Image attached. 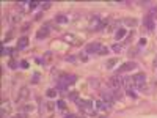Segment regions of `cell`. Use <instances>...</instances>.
Wrapping results in <instances>:
<instances>
[{
	"mask_svg": "<svg viewBox=\"0 0 157 118\" xmlns=\"http://www.w3.org/2000/svg\"><path fill=\"white\" fill-rule=\"evenodd\" d=\"M33 110H35L33 104H24V106L21 107V112H24V113H30V112H33Z\"/></svg>",
	"mask_w": 157,
	"mask_h": 118,
	"instance_id": "5bb4252c",
	"label": "cell"
},
{
	"mask_svg": "<svg viewBox=\"0 0 157 118\" xmlns=\"http://www.w3.org/2000/svg\"><path fill=\"white\" fill-rule=\"evenodd\" d=\"M131 77H132L133 85H135L137 90L145 88V85H146V74H145V72H137V74H133Z\"/></svg>",
	"mask_w": 157,
	"mask_h": 118,
	"instance_id": "3957f363",
	"label": "cell"
},
{
	"mask_svg": "<svg viewBox=\"0 0 157 118\" xmlns=\"http://www.w3.org/2000/svg\"><path fill=\"white\" fill-rule=\"evenodd\" d=\"M63 39H64L68 44H71V46H78V44L82 43L80 39H78L76 35H72V33H66V35L63 36Z\"/></svg>",
	"mask_w": 157,
	"mask_h": 118,
	"instance_id": "8992f818",
	"label": "cell"
},
{
	"mask_svg": "<svg viewBox=\"0 0 157 118\" xmlns=\"http://www.w3.org/2000/svg\"><path fill=\"white\" fill-rule=\"evenodd\" d=\"M27 46H29V38H27V36L19 38V41H17V49H25Z\"/></svg>",
	"mask_w": 157,
	"mask_h": 118,
	"instance_id": "7c38bea8",
	"label": "cell"
},
{
	"mask_svg": "<svg viewBox=\"0 0 157 118\" xmlns=\"http://www.w3.org/2000/svg\"><path fill=\"white\" fill-rule=\"evenodd\" d=\"M55 22H57V24H68L69 17H66L64 14H58V16H55Z\"/></svg>",
	"mask_w": 157,
	"mask_h": 118,
	"instance_id": "4fadbf2b",
	"label": "cell"
},
{
	"mask_svg": "<svg viewBox=\"0 0 157 118\" xmlns=\"http://www.w3.org/2000/svg\"><path fill=\"white\" fill-rule=\"evenodd\" d=\"M49 33H50V25H49V24H46V25H43V27H41V29L38 30V33H36V38H38V39L47 38Z\"/></svg>",
	"mask_w": 157,
	"mask_h": 118,
	"instance_id": "9c48e42d",
	"label": "cell"
},
{
	"mask_svg": "<svg viewBox=\"0 0 157 118\" xmlns=\"http://www.w3.org/2000/svg\"><path fill=\"white\" fill-rule=\"evenodd\" d=\"M133 68H137V63H135V62H126V63H123V65L118 68V74H123V72L132 71Z\"/></svg>",
	"mask_w": 157,
	"mask_h": 118,
	"instance_id": "5b68a950",
	"label": "cell"
},
{
	"mask_svg": "<svg viewBox=\"0 0 157 118\" xmlns=\"http://www.w3.org/2000/svg\"><path fill=\"white\" fill-rule=\"evenodd\" d=\"M116 63H118V58H110V60H107V63H105V68H107V69H112Z\"/></svg>",
	"mask_w": 157,
	"mask_h": 118,
	"instance_id": "e0dca14e",
	"label": "cell"
},
{
	"mask_svg": "<svg viewBox=\"0 0 157 118\" xmlns=\"http://www.w3.org/2000/svg\"><path fill=\"white\" fill-rule=\"evenodd\" d=\"M138 44H140V47L146 46V39H145V38H141V39H140V43H138Z\"/></svg>",
	"mask_w": 157,
	"mask_h": 118,
	"instance_id": "836d02e7",
	"label": "cell"
},
{
	"mask_svg": "<svg viewBox=\"0 0 157 118\" xmlns=\"http://www.w3.org/2000/svg\"><path fill=\"white\" fill-rule=\"evenodd\" d=\"M57 93H58V90H57V88H49L46 94H47L49 98H55V96H57Z\"/></svg>",
	"mask_w": 157,
	"mask_h": 118,
	"instance_id": "d6986e66",
	"label": "cell"
},
{
	"mask_svg": "<svg viewBox=\"0 0 157 118\" xmlns=\"http://www.w3.org/2000/svg\"><path fill=\"white\" fill-rule=\"evenodd\" d=\"M124 36H126V29H118L116 33H115V38L116 39H123Z\"/></svg>",
	"mask_w": 157,
	"mask_h": 118,
	"instance_id": "2e32d148",
	"label": "cell"
},
{
	"mask_svg": "<svg viewBox=\"0 0 157 118\" xmlns=\"http://www.w3.org/2000/svg\"><path fill=\"white\" fill-rule=\"evenodd\" d=\"M126 93H127V94H129V96H131V98H137V93L133 92V90H127Z\"/></svg>",
	"mask_w": 157,
	"mask_h": 118,
	"instance_id": "f546056e",
	"label": "cell"
},
{
	"mask_svg": "<svg viewBox=\"0 0 157 118\" xmlns=\"http://www.w3.org/2000/svg\"><path fill=\"white\" fill-rule=\"evenodd\" d=\"M8 65H10V68H11V69H16V66H19V65H17V63H16L14 60H11L10 63H8Z\"/></svg>",
	"mask_w": 157,
	"mask_h": 118,
	"instance_id": "f1b7e54d",
	"label": "cell"
},
{
	"mask_svg": "<svg viewBox=\"0 0 157 118\" xmlns=\"http://www.w3.org/2000/svg\"><path fill=\"white\" fill-rule=\"evenodd\" d=\"M112 93H113V98H115V101H116V99H121V98H123V93H121V90H112Z\"/></svg>",
	"mask_w": 157,
	"mask_h": 118,
	"instance_id": "ffe728a7",
	"label": "cell"
},
{
	"mask_svg": "<svg viewBox=\"0 0 157 118\" xmlns=\"http://www.w3.org/2000/svg\"><path fill=\"white\" fill-rule=\"evenodd\" d=\"M68 96H69V99H72V101H78V93H77V92L68 93Z\"/></svg>",
	"mask_w": 157,
	"mask_h": 118,
	"instance_id": "7402d4cb",
	"label": "cell"
},
{
	"mask_svg": "<svg viewBox=\"0 0 157 118\" xmlns=\"http://www.w3.org/2000/svg\"><path fill=\"white\" fill-rule=\"evenodd\" d=\"M21 68H22V69H27V68H29V62L22 60V62H21Z\"/></svg>",
	"mask_w": 157,
	"mask_h": 118,
	"instance_id": "83f0119b",
	"label": "cell"
},
{
	"mask_svg": "<svg viewBox=\"0 0 157 118\" xmlns=\"http://www.w3.org/2000/svg\"><path fill=\"white\" fill-rule=\"evenodd\" d=\"M77 104H78V109H80L83 113H88V115H93V113L96 112V106L91 101H80L78 99L77 101Z\"/></svg>",
	"mask_w": 157,
	"mask_h": 118,
	"instance_id": "7a4b0ae2",
	"label": "cell"
},
{
	"mask_svg": "<svg viewBox=\"0 0 157 118\" xmlns=\"http://www.w3.org/2000/svg\"><path fill=\"white\" fill-rule=\"evenodd\" d=\"M38 5H41V3H38V2H30V10H35Z\"/></svg>",
	"mask_w": 157,
	"mask_h": 118,
	"instance_id": "4dcf8cb0",
	"label": "cell"
},
{
	"mask_svg": "<svg viewBox=\"0 0 157 118\" xmlns=\"http://www.w3.org/2000/svg\"><path fill=\"white\" fill-rule=\"evenodd\" d=\"M50 5H52L50 2H46V3H41V8H43V10H47V8H50Z\"/></svg>",
	"mask_w": 157,
	"mask_h": 118,
	"instance_id": "484cf974",
	"label": "cell"
},
{
	"mask_svg": "<svg viewBox=\"0 0 157 118\" xmlns=\"http://www.w3.org/2000/svg\"><path fill=\"white\" fill-rule=\"evenodd\" d=\"M90 85H91V87H99L98 79H90Z\"/></svg>",
	"mask_w": 157,
	"mask_h": 118,
	"instance_id": "cb8c5ba5",
	"label": "cell"
},
{
	"mask_svg": "<svg viewBox=\"0 0 157 118\" xmlns=\"http://www.w3.org/2000/svg\"><path fill=\"white\" fill-rule=\"evenodd\" d=\"M57 106H58V109H61V110H63V109L66 107V104H64V101H61V99H60V101L57 102Z\"/></svg>",
	"mask_w": 157,
	"mask_h": 118,
	"instance_id": "d4e9b609",
	"label": "cell"
},
{
	"mask_svg": "<svg viewBox=\"0 0 157 118\" xmlns=\"http://www.w3.org/2000/svg\"><path fill=\"white\" fill-rule=\"evenodd\" d=\"M113 51L116 52V54H119V52H121V46H118V44H115V46H113Z\"/></svg>",
	"mask_w": 157,
	"mask_h": 118,
	"instance_id": "d6a6232c",
	"label": "cell"
},
{
	"mask_svg": "<svg viewBox=\"0 0 157 118\" xmlns=\"http://www.w3.org/2000/svg\"><path fill=\"white\" fill-rule=\"evenodd\" d=\"M64 118H76V115H72V113H69V115H66Z\"/></svg>",
	"mask_w": 157,
	"mask_h": 118,
	"instance_id": "d590c367",
	"label": "cell"
},
{
	"mask_svg": "<svg viewBox=\"0 0 157 118\" xmlns=\"http://www.w3.org/2000/svg\"><path fill=\"white\" fill-rule=\"evenodd\" d=\"M29 98H30V90L27 88V87H22L19 90V93H17V102H24Z\"/></svg>",
	"mask_w": 157,
	"mask_h": 118,
	"instance_id": "52a82bcc",
	"label": "cell"
},
{
	"mask_svg": "<svg viewBox=\"0 0 157 118\" xmlns=\"http://www.w3.org/2000/svg\"><path fill=\"white\" fill-rule=\"evenodd\" d=\"M38 79H39V74H35V76H33V80H31V82L36 84V82H38Z\"/></svg>",
	"mask_w": 157,
	"mask_h": 118,
	"instance_id": "e575fe53",
	"label": "cell"
},
{
	"mask_svg": "<svg viewBox=\"0 0 157 118\" xmlns=\"http://www.w3.org/2000/svg\"><path fill=\"white\" fill-rule=\"evenodd\" d=\"M2 54H3V55H10V54H11V49L3 47V49H2Z\"/></svg>",
	"mask_w": 157,
	"mask_h": 118,
	"instance_id": "4316f807",
	"label": "cell"
},
{
	"mask_svg": "<svg viewBox=\"0 0 157 118\" xmlns=\"http://www.w3.org/2000/svg\"><path fill=\"white\" fill-rule=\"evenodd\" d=\"M149 16L152 17V19H156V17H157V6H151L149 8Z\"/></svg>",
	"mask_w": 157,
	"mask_h": 118,
	"instance_id": "44dd1931",
	"label": "cell"
},
{
	"mask_svg": "<svg viewBox=\"0 0 157 118\" xmlns=\"http://www.w3.org/2000/svg\"><path fill=\"white\" fill-rule=\"evenodd\" d=\"M143 25H145V27H146V29H148V30H149V31H152V30H154V29H156L154 19H152V17H151L149 14H148V16L145 17V19H143Z\"/></svg>",
	"mask_w": 157,
	"mask_h": 118,
	"instance_id": "30bf717a",
	"label": "cell"
},
{
	"mask_svg": "<svg viewBox=\"0 0 157 118\" xmlns=\"http://www.w3.org/2000/svg\"><path fill=\"white\" fill-rule=\"evenodd\" d=\"M8 113H10V104L6 102V104H3V106H2V118H5Z\"/></svg>",
	"mask_w": 157,
	"mask_h": 118,
	"instance_id": "ac0fdd59",
	"label": "cell"
},
{
	"mask_svg": "<svg viewBox=\"0 0 157 118\" xmlns=\"http://www.w3.org/2000/svg\"><path fill=\"white\" fill-rule=\"evenodd\" d=\"M21 21H22L21 14H11V16H10V22H11L13 25H17V24H19V22H21Z\"/></svg>",
	"mask_w": 157,
	"mask_h": 118,
	"instance_id": "9a60e30c",
	"label": "cell"
},
{
	"mask_svg": "<svg viewBox=\"0 0 157 118\" xmlns=\"http://www.w3.org/2000/svg\"><path fill=\"white\" fill-rule=\"evenodd\" d=\"M96 109H98V110L107 112V110L112 109V104H107V102H104V101H96Z\"/></svg>",
	"mask_w": 157,
	"mask_h": 118,
	"instance_id": "8fae6325",
	"label": "cell"
},
{
	"mask_svg": "<svg viewBox=\"0 0 157 118\" xmlns=\"http://www.w3.org/2000/svg\"><path fill=\"white\" fill-rule=\"evenodd\" d=\"M11 118H25V113L21 112V113H17V115H13Z\"/></svg>",
	"mask_w": 157,
	"mask_h": 118,
	"instance_id": "1f68e13d",
	"label": "cell"
},
{
	"mask_svg": "<svg viewBox=\"0 0 157 118\" xmlns=\"http://www.w3.org/2000/svg\"><path fill=\"white\" fill-rule=\"evenodd\" d=\"M154 65H157V57H156V60H154Z\"/></svg>",
	"mask_w": 157,
	"mask_h": 118,
	"instance_id": "8d00e7d4",
	"label": "cell"
},
{
	"mask_svg": "<svg viewBox=\"0 0 157 118\" xmlns=\"http://www.w3.org/2000/svg\"><path fill=\"white\" fill-rule=\"evenodd\" d=\"M107 85H108L110 90H121V88H123V77L119 76V74L110 77L108 82H107Z\"/></svg>",
	"mask_w": 157,
	"mask_h": 118,
	"instance_id": "277c9868",
	"label": "cell"
},
{
	"mask_svg": "<svg viewBox=\"0 0 157 118\" xmlns=\"http://www.w3.org/2000/svg\"><path fill=\"white\" fill-rule=\"evenodd\" d=\"M124 24H127V25H137V21L135 19H124Z\"/></svg>",
	"mask_w": 157,
	"mask_h": 118,
	"instance_id": "603a6c76",
	"label": "cell"
},
{
	"mask_svg": "<svg viewBox=\"0 0 157 118\" xmlns=\"http://www.w3.org/2000/svg\"><path fill=\"white\" fill-rule=\"evenodd\" d=\"M101 98H102V101L107 102V104H113L115 102L112 90H104V92H101Z\"/></svg>",
	"mask_w": 157,
	"mask_h": 118,
	"instance_id": "ba28073f",
	"label": "cell"
},
{
	"mask_svg": "<svg viewBox=\"0 0 157 118\" xmlns=\"http://www.w3.org/2000/svg\"><path fill=\"white\" fill-rule=\"evenodd\" d=\"M85 51L88 54H98V55H105V54H108V47L102 46L101 43H90L86 44Z\"/></svg>",
	"mask_w": 157,
	"mask_h": 118,
	"instance_id": "6da1fadb",
	"label": "cell"
}]
</instances>
